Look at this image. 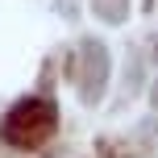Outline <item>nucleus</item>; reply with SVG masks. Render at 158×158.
<instances>
[{
  "label": "nucleus",
  "instance_id": "nucleus-3",
  "mask_svg": "<svg viewBox=\"0 0 158 158\" xmlns=\"http://www.w3.org/2000/svg\"><path fill=\"white\" fill-rule=\"evenodd\" d=\"M92 8H96V17L100 21H125V8H129V0H92Z\"/></svg>",
  "mask_w": 158,
  "mask_h": 158
},
{
  "label": "nucleus",
  "instance_id": "nucleus-2",
  "mask_svg": "<svg viewBox=\"0 0 158 158\" xmlns=\"http://www.w3.org/2000/svg\"><path fill=\"white\" fill-rule=\"evenodd\" d=\"M75 83H79V100L96 104L108 87V50H104L100 38H87L79 42L75 50Z\"/></svg>",
  "mask_w": 158,
  "mask_h": 158
},
{
  "label": "nucleus",
  "instance_id": "nucleus-1",
  "mask_svg": "<svg viewBox=\"0 0 158 158\" xmlns=\"http://www.w3.org/2000/svg\"><path fill=\"white\" fill-rule=\"evenodd\" d=\"M58 129V108L46 96H25L4 117V142L13 150H42Z\"/></svg>",
  "mask_w": 158,
  "mask_h": 158
},
{
  "label": "nucleus",
  "instance_id": "nucleus-4",
  "mask_svg": "<svg viewBox=\"0 0 158 158\" xmlns=\"http://www.w3.org/2000/svg\"><path fill=\"white\" fill-rule=\"evenodd\" d=\"M150 100H154V112H158V79H154V87H150Z\"/></svg>",
  "mask_w": 158,
  "mask_h": 158
}]
</instances>
